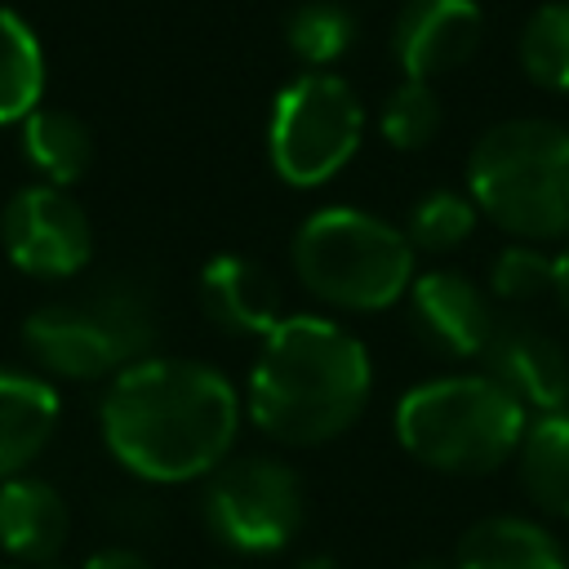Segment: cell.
<instances>
[{
	"label": "cell",
	"mask_w": 569,
	"mask_h": 569,
	"mask_svg": "<svg viewBox=\"0 0 569 569\" xmlns=\"http://www.w3.org/2000/svg\"><path fill=\"white\" fill-rule=\"evenodd\" d=\"M516 58L538 89L569 93V0H547L525 18Z\"/></svg>",
	"instance_id": "20"
},
{
	"label": "cell",
	"mask_w": 569,
	"mask_h": 569,
	"mask_svg": "<svg viewBox=\"0 0 569 569\" xmlns=\"http://www.w3.org/2000/svg\"><path fill=\"white\" fill-rule=\"evenodd\" d=\"M365 138V107L333 71H302L289 80L267 120V160L289 187H325L351 164Z\"/></svg>",
	"instance_id": "7"
},
{
	"label": "cell",
	"mask_w": 569,
	"mask_h": 569,
	"mask_svg": "<svg viewBox=\"0 0 569 569\" xmlns=\"http://www.w3.org/2000/svg\"><path fill=\"white\" fill-rule=\"evenodd\" d=\"M58 427V391L44 378L0 369V485L22 476Z\"/></svg>",
	"instance_id": "16"
},
{
	"label": "cell",
	"mask_w": 569,
	"mask_h": 569,
	"mask_svg": "<svg viewBox=\"0 0 569 569\" xmlns=\"http://www.w3.org/2000/svg\"><path fill=\"white\" fill-rule=\"evenodd\" d=\"M196 298H200V311L213 329L231 333V338H267L280 320H284V293H280V280L244 258V253H218L200 267V280H196Z\"/></svg>",
	"instance_id": "13"
},
{
	"label": "cell",
	"mask_w": 569,
	"mask_h": 569,
	"mask_svg": "<svg viewBox=\"0 0 569 569\" xmlns=\"http://www.w3.org/2000/svg\"><path fill=\"white\" fill-rule=\"evenodd\" d=\"M356 40V13L342 0H302L284 22V44L307 71H329Z\"/></svg>",
	"instance_id": "21"
},
{
	"label": "cell",
	"mask_w": 569,
	"mask_h": 569,
	"mask_svg": "<svg viewBox=\"0 0 569 569\" xmlns=\"http://www.w3.org/2000/svg\"><path fill=\"white\" fill-rule=\"evenodd\" d=\"M467 196L516 240H569V129L533 116L489 124L467 156Z\"/></svg>",
	"instance_id": "4"
},
{
	"label": "cell",
	"mask_w": 569,
	"mask_h": 569,
	"mask_svg": "<svg viewBox=\"0 0 569 569\" xmlns=\"http://www.w3.org/2000/svg\"><path fill=\"white\" fill-rule=\"evenodd\" d=\"M551 298L560 302V311L569 316V240H565V249L556 253V276H551Z\"/></svg>",
	"instance_id": "26"
},
{
	"label": "cell",
	"mask_w": 569,
	"mask_h": 569,
	"mask_svg": "<svg viewBox=\"0 0 569 569\" xmlns=\"http://www.w3.org/2000/svg\"><path fill=\"white\" fill-rule=\"evenodd\" d=\"M71 511L62 493L40 476H13L0 485V551L18 565H44L62 551Z\"/></svg>",
	"instance_id": "14"
},
{
	"label": "cell",
	"mask_w": 569,
	"mask_h": 569,
	"mask_svg": "<svg viewBox=\"0 0 569 569\" xmlns=\"http://www.w3.org/2000/svg\"><path fill=\"white\" fill-rule=\"evenodd\" d=\"M240 413V391L213 365L147 356L107 382L98 427L111 458L138 480L187 485L231 458Z\"/></svg>",
	"instance_id": "1"
},
{
	"label": "cell",
	"mask_w": 569,
	"mask_h": 569,
	"mask_svg": "<svg viewBox=\"0 0 569 569\" xmlns=\"http://www.w3.org/2000/svg\"><path fill=\"white\" fill-rule=\"evenodd\" d=\"M298 569H342V565H338L333 556H307V560H302Z\"/></svg>",
	"instance_id": "28"
},
{
	"label": "cell",
	"mask_w": 569,
	"mask_h": 569,
	"mask_svg": "<svg viewBox=\"0 0 569 569\" xmlns=\"http://www.w3.org/2000/svg\"><path fill=\"white\" fill-rule=\"evenodd\" d=\"M453 569H569L560 538L529 516H485L476 520L458 547Z\"/></svg>",
	"instance_id": "15"
},
{
	"label": "cell",
	"mask_w": 569,
	"mask_h": 569,
	"mask_svg": "<svg viewBox=\"0 0 569 569\" xmlns=\"http://www.w3.org/2000/svg\"><path fill=\"white\" fill-rule=\"evenodd\" d=\"M405 302L418 342L440 360H480L498 329L489 289H480L467 271L453 267L418 271Z\"/></svg>",
	"instance_id": "10"
},
{
	"label": "cell",
	"mask_w": 569,
	"mask_h": 569,
	"mask_svg": "<svg viewBox=\"0 0 569 569\" xmlns=\"http://www.w3.org/2000/svg\"><path fill=\"white\" fill-rule=\"evenodd\" d=\"M44 93V49L31 22L0 4V124H22Z\"/></svg>",
	"instance_id": "19"
},
{
	"label": "cell",
	"mask_w": 569,
	"mask_h": 569,
	"mask_svg": "<svg viewBox=\"0 0 569 569\" xmlns=\"http://www.w3.org/2000/svg\"><path fill=\"white\" fill-rule=\"evenodd\" d=\"M445 107L436 98V89L427 80H400L378 111V133L396 147V151H422L436 133H440Z\"/></svg>",
	"instance_id": "23"
},
{
	"label": "cell",
	"mask_w": 569,
	"mask_h": 569,
	"mask_svg": "<svg viewBox=\"0 0 569 569\" xmlns=\"http://www.w3.org/2000/svg\"><path fill=\"white\" fill-rule=\"evenodd\" d=\"M80 569H151V560L142 551H133V547H102Z\"/></svg>",
	"instance_id": "25"
},
{
	"label": "cell",
	"mask_w": 569,
	"mask_h": 569,
	"mask_svg": "<svg viewBox=\"0 0 569 569\" xmlns=\"http://www.w3.org/2000/svg\"><path fill=\"white\" fill-rule=\"evenodd\" d=\"M0 569H40V565H18V560H13V565H0Z\"/></svg>",
	"instance_id": "29"
},
{
	"label": "cell",
	"mask_w": 569,
	"mask_h": 569,
	"mask_svg": "<svg viewBox=\"0 0 569 569\" xmlns=\"http://www.w3.org/2000/svg\"><path fill=\"white\" fill-rule=\"evenodd\" d=\"M4 258L36 280H71L93 258V227L67 187L31 182L4 200L0 213Z\"/></svg>",
	"instance_id": "9"
},
{
	"label": "cell",
	"mask_w": 569,
	"mask_h": 569,
	"mask_svg": "<svg viewBox=\"0 0 569 569\" xmlns=\"http://www.w3.org/2000/svg\"><path fill=\"white\" fill-rule=\"evenodd\" d=\"M520 485L538 511L569 520V409L538 413L516 449Z\"/></svg>",
	"instance_id": "17"
},
{
	"label": "cell",
	"mask_w": 569,
	"mask_h": 569,
	"mask_svg": "<svg viewBox=\"0 0 569 569\" xmlns=\"http://www.w3.org/2000/svg\"><path fill=\"white\" fill-rule=\"evenodd\" d=\"M413 258L405 227L356 209L325 204L293 231L289 262L298 284L333 311H387L413 284Z\"/></svg>",
	"instance_id": "5"
},
{
	"label": "cell",
	"mask_w": 569,
	"mask_h": 569,
	"mask_svg": "<svg viewBox=\"0 0 569 569\" xmlns=\"http://www.w3.org/2000/svg\"><path fill=\"white\" fill-rule=\"evenodd\" d=\"M373 396L365 342L329 316H284L249 369L244 409L253 427L289 449H316L356 427Z\"/></svg>",
	"instance_id": "2"
},
{
	"label": "cell",
	"mask_w": 569,
	"mask_h": 569,
	"mask_svg": "<svg viewBox=\"0 0 569 569\" xmlns=\"http://www.w3.org/2000/svg\"><path fill=\"white\" fill-rule=\"evenodd\" d=\"M200 516L227 551L276 556L302 529L307 489L298 471L271 453H231L204 476Z\"/></svg>",
	"instance_id": "8"
},
{
	"label": "cell",
	"mask_w": 569,
	"mask_h": 569,
	"mask_svg": "<svg viewBox=\"0 0 569 569\" xmlns=\"http://www.w3.org/2000/svg\"><path fill=\"white\" fill-rule=\"evenodd\" d=\"M476 222H480V209H476V200L467 191L436 187L422 200H413L409 222H405V236H409V244L418 253H449L462 240H471Z\"/></svg>",
	"instance_id": "22"
},
{
	"label": "cell",
	"mask_w": 569,
	"mask_h": 569,
	"mask_svg": "<svg viewBox=\"0 0 569 569\" xmlns=\"http://www.w3.org/2000/svg\"><path fill=\"white\" fill-rule=\"evenodd\" d=\"M485 36L476 0H405L391 22V58L405 80H436L471 62Z\"/></svg>",
	"instance_id": "11"
},
{
	"label": "cell",
	"mask_w": 569,
	"mask_h": 569,
	"mask_svg": "<svg viewBox=\"0 0 569 569\" xmlns=\"http://www.w3.org/2000/svg\"><path fill=\"white\" fill-rule=\"evenodd\" d=\"M525 427H529V409L485 369L413 382L396 400L400 449L413 462L445 476L498 471L502 462L516 458Z\"/></svg>",
	"instance_id": "3"
},
{
	"label": "cell",
	"mask_w": 569,
	"mask_h": 569,
	"mask_svg": "<svg viewBox=\"0 0 569 569\" xmlns=\"http://www.w3.org/2000/svg\"><path fill=\"white\" fill-rule=\"evenodd\" d=\"M551 276H556V258L542 253L529 240H511L507 249H498V258L489 262V298L525 307L551 293Z\"/></svg>",
	"instance_id": "24"
},
{
	"label": "cell",
	"mask_w": 569,
	"mask_h": 569,
	"mask_svg": "<svg viewBox=\"0 0 569 569\" xmlns=\"http://www.w3.org/2000/svg\"><path fill=\"white\" fill-rule=\"evenodd\" d=\"M160 338L156 298L133 276H107L76 298H53L22 320L27 356L67 382L116 378Z\"/></svg>",
	"instance_id": "6"
},
{
	"label": "cell",
	"mask_w": 569,
	"mask_h": 569,
	"mask_svg": "<svg viewBox=\"0 0 569 569\" xmlns=\"http://www.w3.org/2000/svg\"><path fill=\"white\" fill-rule=\"evenodd\" d=\"M480 365L525 409H538V413L569 409V356L547 329L529 320H498Z\"/></svg>",
	"instance_id": "12"
},
{
	"label": "cell",
	"mask_w": 569,
	"mask_h": 569,
	"mask_svg": "<svg viewBox=\"0 0 569 569\" xmlns=\"http://www.w3.org/2000/svg\"><path fill=\"white\" fill-rule=\"evenodd\" d=\"M405 569H453V560H440V556H422V560H409Z\"/></svg>",
	"instance_id": "27"
},
{
	"label": "cell",
	"mask_w": 569,
	"mask_h": 569,
	"mask_svg": "<svg viewBox=\"0 0 569 569\" xmlns=\"http://www.w3.org/2000/svg\"><path fill=\"white\" fill-rule=\"evenodd\" d=\"M22 156L49 187H71L93 164V133L67 107H36L22 120Z\"/></svg>",
	"instance_id": "18"
}]
</instances>
